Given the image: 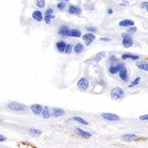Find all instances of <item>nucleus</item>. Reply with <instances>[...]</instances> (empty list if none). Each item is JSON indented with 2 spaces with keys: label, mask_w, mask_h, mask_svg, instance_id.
<instances>
[{
  "label": "nucleus",
  "mask_w": 148,
  "mask_h": 148,
  "mask_svg": "<svg viewBox=\"0 0 148 148\" xmlns=\"http://www.w3.org/2000/svg\"><path fill=\"white\" fill-rule=\"evenodd\" d=\"M110 96L111 98L114 101H118V100H121L124 97V92L123 90L122 89L121 87L117 86L113 88L110 91Z\"/></svg>",
  "instance_id": "nucleus-1"
},
{
  "label": "nucleus",
  "mask_w": 148,
  "mask_h": 148,
  "mask_svg": "<svg viewBox=\"0 0 148 148\" xmlns=\"http://www.w3.org/2000/svg\"><path fill=\"white\" fill-rule=\"evenodd\" d=\"M123 40H122V44L123 45V47L130 48L133 45V40H132V37L130 36L127 33H124L122 35Z\"/></svg>",
  "instance_id": "nucleus-2"
},
{
  "label": "nucleus",
  "mask_w": 148,
  "mask_h": 148,
  "mask_svg": "<svg viewBox=\"0 0 148 148\" xmlns=\"http://www.w3.org/2000/svg\"><path fill=\"white\" fill-rule=\"evenodd\" d=\"M77 87L80 90L85 91L89 88V81L86 77H82L81 79L77 82Z\"/></svg>",
  "instance_id": "nucleus-3"
},
{
  "label": "nucleus",
  "mask_w": 148,
  "mask_h": 148,
  "mask_svg": "<svg viewBox=\"0 0 148 148\" xmlns=\"http://www.w3.org/2000/svg\"><path fill=\"white\" fill-rule=\"evenodd\" d=\"M8 108L9 110H15V111H21L24 110L26 109V106L22 104H20V103H17V102H11L8 105Z\"/></svg>",
  "instance_id": "nucleus-4"
},
{
  "label": "nucleus",
  "mask_w": 148,
  "mask_h": 148,
  "mask_svg": "<svg viewBox=\"0 0 148 148\" xmlns=\"http://www.w3.org/2000/svg\"><path fill=\"white\" fill-rule=\"evenodd\" d=\"M95 38L96 37H95L94 34H92V33H86V34H85L84 36H82V40L85 42V45L89 46L90 44L95 40Z\"/></svg>",
  "instance_id": "nucleus-5"
},
{
  "label": "nucleus",
  "mask_w": 148,
  "mask_h": 148,
  "mask_svg": "<svg viewBox=\"0 0 148 148\" xmlns=\"http://www.w3.org/2000/svg\"><path fill=\"white\" fill-rule=\"evenodd\" d=\"M102 117L106 119V120H109V121H118L119 120V116H118L117 114H110V113H103L102 114Z\"/></svg>",
  "instance_id": "nucleus-6"
},
{
  "label": "nucleus",
  "mask_w": 148,
  "mask_h": 148,
  "mask_svg": "<svg viewBox=\"0 0 148 148\" xmlns=\"http://www.w3.org/2000/svg\"><path fill=\"white\" fill-rule=\"evenodd\" d=\"M54 17V15H53V10L52 8H48L45 13V21L47 23V24H49L51 22V20Z\"/></svg>",
  "instance_id": "nucleus-7"
},
{
  "label": "nucleus",
  "mask_w": 148,
  "mask_h": 148,
  "mask_svg": "<svg viewBox=\"0 0 148 148\" xmlns=\"http://www.w3.org/2000/svg\"><path fill=\"white\" fill-rule=\"evenodd\" d=\"M106 53L105 51H102V52H99V53H97L96 55H95L93 58L90 59V60H88V61H86V62H95V63H98V62H100L101 60H102L104 58H106Z\"/></svg>",
  "instance_id": "nucleus-8"
},
{
  "label": "nucleus",
  "mask_w": 148,
  "mask_h": 148,
  "mask_svg": "<svg viewBox=\"0 0 148 148\" xmlns=\"http://www.w3.org/2000/svg\"><path fill=\"white\" fill-rule=\"evenodd\" d=\"M66 36H71V37H81L82 36V32L78 29H69L67 32Z\"/></svg>",
  "instance_id": "nucleus-9"
},
{
  "label": "nucleus",
  "mask_w": 148,
  "mask_h": 148,
  "mask_svg": "<svg viewBox=\"0 0 148 148\" xmlns=\"http://www.w3.org/2000/svg\"><path fill=\"white\" fill-rule=\"evenodd\" d=\"M69 12L73 15H80L82 13V10L77 6L70 5L69 8Z\"/></svg>",
  "instance_id": "nucleus-10"
},
{
  "label": "nucleus",
  "mask_w": 148,
  "mask_h": 148,
  "mask_svg": "<svg viewBox=\"0 0 148 148\" xmlns=\"http://www.w3.org/2000/svg\"><path fill=\"white\" fill-rule=\"evenodd\" d=\"M124 67V65L123 64H118L117 65H112L110 68L109 69V72L111 74H115L119 72V70Z\"/></svg>",
  "instance_id": "nucleus-11"
},
{
  "label": "nucleus",
  "mask_w": 148,
  "mask_h": 148,
  "mask_svg": "<svg viewBox=\"0 0 148 148\" xmlns=\"http://www.w3.org/2000/svg\"><path fill=\"white\" fill-rule=\"evenodd\" d=\"M65 114V111L62 109H59V108H53L51 112V115L54 118H57V117L62 116Z\"/></svg>",
  "instance_id": "nucleus-12"
},
{
  "label": "nucleus",
  "mask_w": 148,
  "mask_h": 148,
  "mask_svg": "<svg viewBox=\"0 0 148 148\" xmlns=\"http://www.w3.org/2000/svg\"><path fill=\"white\" fill-rule=\"evenodd\" d=\"M119 77L121 78L123 81L124 82H127V71L125 67H123L119 72Z\"/></svg>",
  "instance_id": "nucleus-13"
},
{
  "label": "nucleus",
  "mask_w": 148,
  "mask_h": 148,
  "mask_svg": "<svg viewBox=\"0 0 148 148\" xmlns=\"http://www.w3.org/2000/svg\"><path fill=\"white\" fill-rule=\"evenodd\" d=\"M43 108L42 106H40V105H38V104H35V105H32V112L35 114H40V113H42L43 111Z\"/></svg>",
  "instance_id": "nucleus-14"
},
{
  "label": "nucleus",
  "mask_w": 148,
  "mask_h": 148,
  "mask_svg": "<svg viewBox=\"0 0 148 148\" xmlns=\"http://www.w3.org/2000/svg\"><path fill=\"white\" fill-rule=\"evenodd\" d=\"M32 18L36 21H41L43 20V14L40 11H34L32 13Z\"/></svg>",
  "instance_id": "nucleus-15"
},
{
  "label": "nucleus",
  "mask_w": 148,
  "mask_h": 148,
  "mask_svg": "<svg viewBox=\"0 0 148 148\" xmlns=\"http://www.w3.org/2000/svg\"><path fill=\"white\" fill-rule=\"evenodd\" d=\"M120 27H133L134 26V21L130 19H125V20H123L119 22V24Z\"/></svg>",
  "instance_id": "nucleus-16"
},
{
  "label": "nucleus",
  "mask_w": 148,
  "mask_h": 148,
  "mask_svg": "<svg viewBox=\"0 0 148 148\" xmlns=\"http://www.w3.org/2000/svg\"><path fill=\"white\" fill-rule=\"evenodd\" d=\"M137 67L138 69H142L145 72H148V62H146V61H140V62H138L137 64Z\"/></svg>",
  "instance_id": "nucleus-17"
},
{
  "label": "nucleus",
  "mask_w": 148,
  "mask_h": 148,
  "mask_svg": "<svg viewBox=\"0 0 148 148\" xmlns=\"http://www.w3.org/2000/svg\"><path fill=\"white\" fill-rule=\"evenodd\" d=\"M76 132H77V133L78 135H80L81 137H83V138H89L91 137V134H90V133L86 132V131L81 129V128H77V129H76Z\"/></svg>",
  "instance_id": "nucleus-18"
},
{
  "label": "nucleus",
  "mask_w": 148,
  "mask_h": 148,
  "mask_svg": "<svg viewBox=\"0 0 148 148\" xmlns=\"http://www.w3.org/2000/svg\"><path fill=\"white\" fill-rule=\"evenodd\" d=\"M66 46H67V44L64 42V41H58L56 44V47L58 49V51L61 52V53H63V52L65 51Z\"/></svg>",
  "instance_id": "nucleus-19"
},
{
  "label": "nucleus",
  "mask_w": 148,
  "mask_h": 148,
  "mask_svg": "<svg viewBox=\"0 0 148 148\" xmlns=\"http://www.w3.org/2000/svg\"><path fill=\"white\" fill-rule=\"evenodd\" d=\"M83 50H84L83 45H82L81 43H77V44L75 45V46H74V51H75V53L79 54V53H82Z\"/></svg>",
  "instance_id": "nucleus-20"
},
{
  "label": "nucleus",
  "mask_w": 148,
  "mask_h": 148,
  "mask_svg": "<svg viewBox=\"0 0 148 148\" xmlns=\"http://www.w3.org/2000/svg\"><path fill=\"white\" fill-rule=\"evenodd\" d=\"M121 58H123V59H127V58H129V59H132V60H138V58H139V56H138V55H134V54L124 53V54L122 55Z\"/></svg>",
  "instance_id": "nucleus-21"
},
{
  "label": "nucleus",
  "mask_w": 148,
  "mask_h": 148,
  "mask_svg": "<svg viewBox=\"0 0 148 148\" xmlns=\"http://www.w3.org/2000/svg\"><path fill=\"white\" fill-rule=\"evenodd\" d=\"M42 115L45 119H49L50 117V115H51V113H50V111H49V108H48L47 106H45L43 109Z\"/></svg>",
  "instance_id": "nucleus-22"
},
{
  "label": "nucleus",
  "mask_w": 148,
  "mask_h": 148,
  "mask_svg": "<svg viewBox=\"0 0 148 148\" xmlns=\"http://www.w3.org/2000/svg\"><path fill=\"white\" fill-rule=\"evenodd\" d=\"M137 138V136L135 134H127L125 136H123V140L125 142H132V140H134Z\"/></svg>",
  "instance_id": "nucleus-23"
},
{
  "label": "nucleus",
  "mask_w": 148,
  "mask_h": 148,
  "mask_svg": "<svg viewBox=\"0 0 148 148\" xmlns=\"http://www.w3.org/2000/svg\"><path fill=\"white\" fill-rule=\"evenodd\" d=\"M69 27H66V26H62V27L59 28L58 30V34L61 35V36H66L67 32L69 31Z\"/></svg>",
  "instance_id": "nucleus-24"
},
{
  "label": "nucleus",
  "mask_w": 148,
  "mask_h": 148,
  "mask_svg": "<svg viewBox=\"0 0 148 148\" xmlns=\"http://www.w3.org/2000/svg\"><path fill=\"white\" fill-rule=\"evenodd\" d=\"M140 81H141V78L138 77H136L135 79L132 81V82L130 83V84L128 85V87H133V86H137L138 84H139V82H140Z\"/></svg>",
  "instance_id": "nucleus-25"
},
{
  "label": "nucleus",
  "mask_w": 148,
  "mask_h": 148,
  "mask_svg": "<svg viewBox=\"0 0 148 148\" xmlns=\"http://www.w3.org/2000/svg\"><path fill=\"white\" fill-rule=\"evenodd\" d=\"M73 120L75 121L78 122L80 123H82V124H85V125H87L88 123H87V122L84 120L82 118H81V117H73Z\"/></svg>",
  "instance_id": "nucleus-26"
},
{
  "label": "nucleus",
  "mask_w": 148,
  "mask_h": 148,
  "mask_svg": "<svg viewBox=\"0 0 148 148\" xmlns=\"http://www.w3.org/2000/svg\"><path fill=\"white\" fill-rule=\"evenodd\" d=\"M73 45L72 44H67V46H66V49H65L64 53H67V54L71 53L72 50H73Z\"/></svg>",
  "instance_id": "nucleus-27"
},
{
  "label": "nucleus",
  "mask_w": 148,
  "mask_h": 148,
  "mask_svg": "<svg viewBox=\"0 0 148 148\" xmlns=\"http://www.w3.org/2000/svg\"><path fill=\"white\" fill-rule=\"evenodd\" d=\"M36 5L40 8H43L45 5V0H36Z\"/></svg>",
  "instance_id": "nucleus-28"
},
{
  "label": "nucleus",
  "mask_w": 148,
  "mask_h": 148,
  "mask_svg": "<svg viewBox=\"0 0 148 148\" xmlns=\"http://www.w3.org/2000/svg\"><path fill=\"white\" fill-rule=\"evenodd\" d=\"M30 133H32L33 135H40V134H41V131L39 129H36V128H32V129H30Z\"/></svg>",
  "instance_id": "nucleus-29"
},
{
  "label": "nucleus",
  "mask_w": 148,
  "mask_h": 148,
  "mask_svg": "<svg viewBox=\"0 0 148 148\" xmlns=\"http://www.w3.org/2000/svg\"><path fill=\"white\" fill-rule=\"evenodd\" d=\"M109 61L110 62L111 64H115L117 62L116 56H115V55H112V56H110V58H109Z\"/></svg>",
  "instance_id": "nucleus-30"
},
{
  "label": "nucleus",
  "mask_w": 148,
  "mask_h": 148,
  "mask_svg": "<svg viewBox=\"0 0 148 148\" xmlns=\"http://www.w3.org/2000/svg\"><path fill=\"white\" fill-rule=\"evenodd\" d=\"M127 33H134L135 32H137V27H135L134 26L133 27H129V28L127 29Z\"/></svg>",
  "instance_id": "nucleus-31"
},
{
  "label": "nucleus",
  "mask_w": 148,
  "mask_h": 148,
  "mask_svg": "<svg viewBox=\"0 0 148 148\" xmlns=\"http://www.w3.org/2000/svg\"><path fill=\"white\" fill-rule=\"evenodd\" d=\"M86 31L90 32H97V29L95 27H91L90 26V27H86Z\"/></svg>",
  "instance_id": "nucleus-32"
},
{
  "label": "nucleus",
  "mask_w": 148,
  "mask_h": 148,
  "mask_svg": "<svg viewBox=\"0 0 148 148\" xmlns=\"http://www.w3.org/2000/svg\"><path fill=\"white\" fill-rule=\"evenodd\" d=\"M57 8H58L59 10H64V8H65L64 3H58V4H57Z\"/></svg>",
  "instance_id": "nucleus-33"
},
{
  "label": "nucleus",
  "mask_w": 148,
  "mask_h": 148,
  "mask_svg": "<svg viewBox=\"0 0 148 148\" xmlns=\"http://www.w3.org/2000/svg\"><path fill=\"white\" fill-rule=\"evenodd\" d=\"M148 5V2H143L141 3V8H146Z\"/></svg>",
  "instance_id": "nucleus-34"
},
{
  "label": "nucleus",
  "mask_w": 148,
  "mask_h": 148,
  "mask_svg": "<svg viewBox=\"0 0 148 148\" xmlns=\"http://www.w3.org/2000/svg\"><path fill=\"white\" fill-rule=\"evenodd\" d=\"M140 119H142V120H148V114H145V115L140 116Z\"/></svg>",
  "instance_id": "nucleus-35"
},
{
  "label": "nucleus",
  "mask_w": 148,
  "mask_h": 148,
  "mask_svg": "<svg viewBox=\"0 0 148 148\" xmlns=\"http://www.w3.org/2000/svg\"><path fill=\"white\" fill-rule=\"evenodd\" d=\"M100 40L101 41H110V38H108V37H102Z\"/></svg>",
  "instance_id": "nucleus-36"
},
{
  "label": "nucleus",
  "mask_w": 148,
  "mask_h": 148,
  "mask_svg": "<svg viewBox=\"0 0 148 148\" xmlns=\"http://www.w3.org/2000/svg\"><path fill=\"white\" fill-rule=\"evenodd\" d=\"M6 138L3 135H0V142H5Z\"/></svg>",
  "instance_id": "nucleus-37"
},
{
  "label": "nucleus",
  "mask_w": 148,
  "mask_h": 148,
  "mask_svg": "<svg viewBox=\"0 0 148 148\" xmlns=\"http://www.w3.org/2000/svg\"><path fill=\"white\" fill-rule=\"evenodd\" d=\"M107 12H108V14H112L113 13V10L111 8H108L107 9Z\"/></svg>",
  "instance_id": "nucleus-38"
},
{
  "label": "nucleus",
  "mask_w": 148,
  "mask_h": 148,
  "mask_svg": "<svg viewBox=\"0 0 148 148\" xmlns=\"http://www.w3.org/2000/svg\"><path fill=\"white\" fill-rule=\"evenodd\" d=\"M127 4H128V3H127V2H126V3H121L120 5H121V6H127Z\"/></svg>",
  "instance_id": "nucleus-39"
},
{
  "label": "nucleus",
  "mask_w": 148,
  "mask_h": 148,
  "mask_svg": "<svg viewBox=\"0 0 148 148\" xmlns=\"http://www.w3.org/2000/svg\"><path fill=\"white\" fill-rule=\"evenodd\" d=\"M59 1H64V2H68L69 0H59Z\"/></svg>",
  "instance_id": "nucleus-40"
},
{
  "label": "nucleus",
  "mask_w": 148,
  "mask_h": 148,
  "mask_svg": "<svg viewBox=\"0 0 148 148\" xmlns=\"http://www.w3.org/2000/svg\"><path fill=\"white\" fill-rule=\"evenodd\" d=\"M146 9H147V12H148V5L147 6V8H146Z\"/></svg>",
  "instance_id": "nucleus-41"
},
{
  "label": "nucleus",
  "mask_w": 148,
  "mask_h": 148,
  "mask_svg": "<svg viewBox=\"0 0 148 148\" xmlns=\"http://www.w3.org/2000/svg\"><path fill=\"white\" fill-rule=\"evenodd\" d=\"M121 1H126V0H121Z\"/></svg>",
  "instance_id": "nucleus-42"
}]
</instances>
